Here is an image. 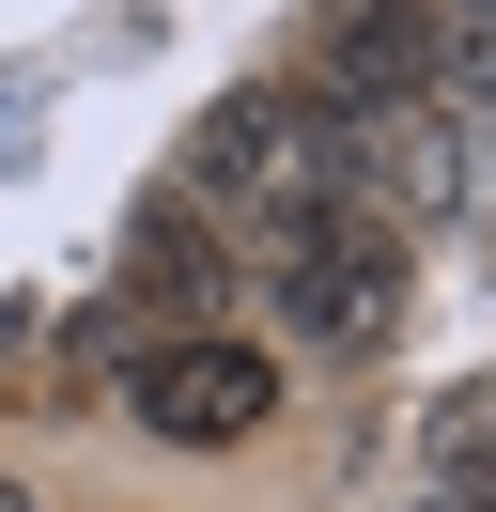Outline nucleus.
I'll return each mask as SVG.
<instances>
[{
  "mask_svg": "<svg viewBox=\"0 0 496 512\" xmlns=\"http://www.w3.org/2000/svg\"><path fill=\"white\" fill-rule=\"evenodd\" d=\"M264 295H279V326L388 342V326H403V233L372 218L341 171H310V187H279V202H264Z\"/></svg>",
  "mask_w": 496,
  "mask_h": 512,
  "instance_id": "f257e3e1",
  "label": "nucleus"
},
{
  "mask_svg": "<svg viewBox=\"0 0 496 512\" xmlns=\"http://www.w3.org/2000/svg\"><path fill=\"white\" fill-rule=\"evenodd\" d=\"M124 404H140L155 450H248L279 419V357H248L233 326H171V342L124 357Z\"/></svg>",
  "mask_w": 496,
  "mask_h": 512,
  "instance_id": "f03ea898",
  "label": "nucleus"
},
{
  "mask_svg": "<svg viewBox=\"0 0 496 512\" xmlns=\"http://www.w3.org/2000/svg\"><path fill=\"white\" fill-rule=\"evenodd\" d=\"M434 94V16L419 0H326L310 16V109L326 125H388Z\"/></svg>",
  "mask_w": 496,
  "mask_h": 512,
  "instance_id": "7ed1b4c3",
  "label": "nucleus"
},
{
  "mask_svg": "<svg viewBox=\"0 0 496 512\" xmlns=\"http://www.w3.org/2000/svg\"><path fill=\"white\" fill-rule=\"evenodd\" d=\"M481 140L450 125V109H388V125H357V202L388 233H419V218H465V202H481Z\"/></svg>",
  "mask_w": 496,
  "mask_h": 512,
  "instance_id": "20e7f679",
  "label": "nucleus"
},
{
  "mask_svg": "<svg viewBox=\"0 0 496 512\" xmlns=\"http://www.w3.org/2000/svg\"><path fill=\"white\" fill-rule=\"evenodd\" d=\"M124 264H140V295H155V311H186V326H202L217 295L248 280V264L217 249V218H202V202H186V187H155L140 218H124Z\"/></svg>",
  "mask_w": 496,
  "mask_h": 512,
  "instance_id": "39448f33",
  "label": "nucleus"
},
{
  "mask_svg": "<svg viewBox=\"0 0 496 512\" xmlns=\"http://www.w3.org/2000/svg\"><path fill=\"white\" fill-rule=\"evenodd\" d=\"M419 435H434V481H450L434 512H496V388H450Z\"/></svg>",
  "mask_w": 496,
  "mask_h": 512,
  "instance_id": "423d86ee",
  "label": "nucleus"
},
{
  "mask_svg": "<svg viewBox=\"0 0 496 512\" xmlns=\"http://www.w3.org/2000/svg\"><path fill=\"white\" fill-rule=\"evenodd\" d=\"M0 512H47V497H16V481H0Z\"/></svg>",
  "mask_w": 496,
  "mask_h": 512,
  "instance_id": "0eeeda50",
  "label": "nucleus"
}]
</instances>
